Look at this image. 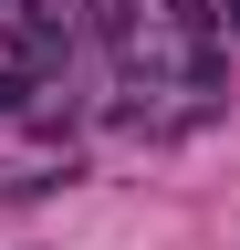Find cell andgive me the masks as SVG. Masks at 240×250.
<instances>
[{
    "label": "cell",
    "instance_id": "7a4b0ae2",
    "mask_svg": "<svg viewBox=\"0 0 240 250\" xmlns=\"http://www.w3.org/2000/svg\"><path fill=\"white\" fill-rule=\"evenodd\" d=\"M209 21H219V31H240V0H209Z\"/></svg>",
    "mask_w": 240,
    "mask_h": 250
},
{
    "label": "cell",
    "instance_id": "6da1fadb",
    "mask_svg": "<svg viewBox=\"0 0 240 250\" xmlns=\"http://www.w3.org/2000/svg\"><path fill=\"white\" fill-rule=\"evenodd\" d=\"M21 94H32V73H0V115H21Z\"/></svg>",
    "mask_w": 240,
    "mask_h": 250
}]
</instances>
